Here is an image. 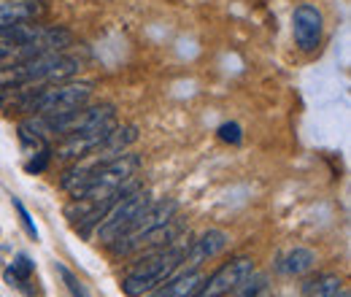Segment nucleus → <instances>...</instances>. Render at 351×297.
Returning <instances> with one entry per match:
<instances>
[{"label": "nucleus", "mask_w": 351, "mask_h": 297, "mask_svg": "<svg viewBox=\"0 0 351 297\" xmlns=\"http://www.w3.org/2000/svg\"><path fill=\"white\" fill-rule=\"evenodd\" d=\"M238 292H241V295H238V297H246V284H243V287H241Z\"/></svg>", "instance_id": "6ab92c4d"}, {"label": "nucleus", "mask_w": 351, "mask_h": 297, "mask_svg": "<svg viewBox=\"0 0 351 297\" xmlns=\"http://www.w3.org/2000/svg\"><path fill=\"white\" fill-rule=\"evenodd\" d=\"M49 160H51V149H49V146H41L38 154L25 165V170H27V173H41V170H46Z\"/></svg>", "instance_id": "a211bd4d"}, {"label": "nucleus", "mask_w": 351, "mask_h": 297, "mask_svg": "<svg viewBox=\"0 0 351 297\" xmlns=\"http://www.w3.org/2000/svg\"><path fill=\"white\" fill-rule=\"evenodd\" d=\"M92 82H60V84H30L27 114L36 117H60L87 106Z\"/></svg>", "instance_id": "20e7f679"}, {"label": "nucleus", "mask_w": 351, "mask_h": 297, "mask_svg": "<svg viewBox=\"0 0 351 297\" xmlns=\"http://www.w3.org/2000/svg\"><path fill=\"white\" fill-rule=\"evenodd\" d=\"M313 268H316V254L311 249H303V246L292 249L289 254H284L281 262H278V270L284 276H303V273H311Z\"/></svg>", "instance_id": "4468645a"}, {"label": "nucleus", "mask_w": 351, "mask_h": 297, "mask_svg": "<svg viewBox=\"0 0 351 297\" xmlns=\"http://www.w3.org/2000/svg\"><path fill=\"white\" fill-rule=\"evenodd\" d=\"M186 246H171V249H160L154 254L143 257L122 281V289L128 297H143L146 292L157 289L162 281H168L176 270L181 268Z\"/></svg>", "instance_id": "7ed1b4c3"}, {"label": "nucleus", "mask_w": 351, "mask_h": 297, "mask_svg": "<svg viewBox=\"0 0 351 297\" xmlns=\"http://www.w3.org/2000/svg\"><path fill=\"white\" fill-rule=\"evenodd\" d=\"M46 14L44 0H0V27L36 22Z\"/></svg>", "instance_id": "9d476101"}, {"label": "nucleus", "mask_w": 351, "mask_h": 297, "mask_svg": "<svg viewBox=\"0 0 351 297\" xmlns=\"http://www.w3.org/2000/svg\"><path fill=\"white\" fill-rule=\"evenodd\" d=\"M203 287V276L195 270H181V276L171 278L165 287L154 289L149 297H195V292Z\"/></svg>", "instance_id": "f8f14e48"}, {"label": "nucleus", "mask_w": 351, "mask_h": 297, "mask_svg": "<svg viewBox=\"0 0 351 297\" xmlns=\"http://www.w3.org/2000/svg\"><path fill=\"white\" fill-rule=\"evenodd\" d=\"M227 243H230V235H227V233H221V230H208V233H203L192 246H186V252H184V259H181V268H178V270H184L186 265H189V268L203 265L206 259L221 254V252L227 249Z\"/></svg>", "instance_id": "6e6552de"}, {"label": "nucleus", "mask_w": 351, "mask_h": 297, "mask_svg": "<svg viewBox=\"0 0 351 297\" xmlns=\"http://www.w3.org/2000/svg\"><path fill=\"white\" fill-rule=\"evenodd\" d=\"M303 297H349L346 284L335 273H322L303 284Z\"/></svg>", "instance_id": "ddd939ff"}, {"label": "nucleus", "mask_w": 351, "mask_h": 297, "mask_svg": "<svg viewBox=\"0 0 351 297\" xmlns=\"http://www.w3.org/2000/svg\"><path fill=\"white\" fill-rule=\"evenodd\" d=\"M219 138L224 143H232V146H238L241 141H243V132H241V125H235V122H224L219 128Z\"/></svg>", "instance_id": "f3484780"}, {"label": "nucleus", "mask_w": 351, "mask_h": 297, "mask_svg": "<svg viewBox=\"0 0 351 297\" xmlns=\"http://www.w3.org/2000/svg\"><path fill=\"white\" fill-rule=\"evenodd\" d=\"M14 209H16V213H19V222H22V227H25L27 238H30V241H38V227H36V222H33L30 211L25 209V203H22V200H14Z\"/></svg>", "instance_id": "dca6fc26"}, {"label": "nucleus", "mask_w": 351, "mask_h": 297, "mask_svg": "<svg viewBox=\"0 0 351 297\" xmlns=\"http://www.w3.org/2000/svg\"><path fill=\"white\" fill-rule=\"evenodd\" d=\"M252 276H254V262L249 257H238L221 265L208 281L203 278V287L195 292V297H224L230 292H238Z\"/></svg>", "instance_id": "423d86ee"}, {"label": "nucleus", "mask_w": 351, "mask_h": 297, "mask_svg": "<svg viewBox=\"0 0 351 297\" xmlns=\"http://www.w3.org/2000/svg\"><path fill=\"white\" fill-rule=\"evenodd\" d=\"M149 203H152V195H149V189H141V187H135L125 198H119L108 211L103 213V222L97 227V241L114 243L117 238L130 233L132 222L146 211Z\"/></svg>", "instance_id": "39448f33"}, {"label": "nucleus", "mask_w": 351, "mask_h": 297, "mask_svg": "<svg viewBox=\"0 0 351 297\" xmlns=\"http://www.w3.org/2000/svg\"><path fill=\"white\" fill-rule=\"evenodd\" d=\"M54 268H57V273H60V278H62L65 289H68V292H71L73 297H95V295H92V292L87 289V284H84V281H82L79 276H73V273H71V270H68L65 265H60V262H57Z\"/></svg>", "instance_id": "2eb2a0df"}, {"label": "nucleus", "mask_w": 351, "mask_h": 297, "mask_svg": "<svg viewBox=\"0 0 351 297\" xmlns=\"http://www.w3.org/2000/svg\"><path fill=\"white\" fill-rule=\"evenodd\" d=\"M322 30H324V19H322V11L316 5L303 3V5L295 8V14H292V36H295V43L303 51H316L319 49Z\"/></svg>", "instance_id": "0eeeda50"}, {"label": "nucleus", "mask_w": 351, "mask_h": 297, "mask_svg": "<svg viewBox=\"0 0 351 297\" xmlns=\"http://www.w3.org/2000/svg\"><path fill=\"white\" fill-rule=\"evenodd\" d=\"M114 128H103V130H92V132H82V135H71V138H65L60 146H57V152H51V154H57L60 160H84L89 152H95L106 138H108V132Z\"/></svg>", "instance_id": "1a4fd4ad"}, {"label": "nucleus", "mask_w": 351, "mask_h": 297, "mask_svg": "<svg viewBox=\"0 0 351 297\" xmlns=\"http://www.w3.org/2000/svg\"><path fill=\"white\" fill-rule=\"evenodd\" d=\"M33 276H36V262L27 254H16L11 259V265L3 270V278L8 287H16L19 292L25 295H38V287H30L33 284Z\"/></svg>", "instance_id": "9b49d317"}, {"label": "nucleus", "mask_w": 351, "mask_h": 297, "mask_svg": "<svg viewBox=\"0 0 351 297\" xmlns=\"http://www.w3.org/2000/svg\"><path fill=\"white\" fill-rule=\"evenodd\" d=\"M71 43L73 36L65 27H49L33 22L0 27V65H14L49 51H65Z\"/></svg>", "instance_id": "f257e3e1"}, {"label": "nucleus", "mask_w": 351, "mask_h": 297, "mask_svg": "<svg viewBox=\"0 0 351 297\" xmlns=\"http://www.w3.org/2000/svg\"><path fill=\"white\" fill-rule=\"evenodd\" d=\"M84 60L65 54V51H49L38 54L14 65H0V89L8 86H30V84H60L68 82L73 73H79Z\"/></svg>", "instance_id": "f03ea898"}]
</instances>
